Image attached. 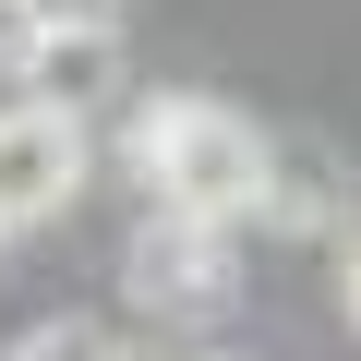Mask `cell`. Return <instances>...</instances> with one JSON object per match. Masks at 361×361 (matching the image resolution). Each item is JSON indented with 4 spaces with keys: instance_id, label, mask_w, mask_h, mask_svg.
Instances as JSON below:
<instances>
[{
    "instance_id": "6da1fadb",
    "label": "cell",
    "mask_w": 361,
    "mask_h": 361,
    "mask_svg": "<svg viewBox=\"0 0 361 361\" xmlns=\"http://www.w3.org/2000/svg\"><path fill=\"white\" fill-rule=\"evenodd\" d=\"M265 145H277V133H253V121L217 109V97H145V109H133L145 193H157L169 217H205V229L265 217Z\"/></svg>"
},
{
    "instance_id": "7a4b0ae2",
    "label": "cell",
    "mask_w": 361,
    "mask_h": 361,
    "mask_svg": "<svg viewBox=\"0 0 361 361\" xmlns=\"http://www.w3.org/2000/svg\"><path fill=\"white\" fill-rule=\"evenodd\" d=\"M121 289H133L145 313H217V301L241 289V277H229V229L145 205V229L121 241Z\"/></svg>"
},
{
    "instance_id": "3957f363",
    "label": "cell",
    "mask_w": 361,
    "mask_h": 361,
    "mask_svg": "<svg viewBox=\"0 0 361 361\" xmlns=\"http://www.w3.org/2000/svg\"><path fill=\"white\" fill-rule=\"evenodd\" d=\"M85 193V121L73 109H49V97H25V109H0V217H61Z\"/></svg>"
},
{
    "instance_id": "277c9868",
    "label": "cell",
    "mask_w": 361,
    "mask_h": 361,
    "mask_svg": "<svg viewBox=\"0 0 361 361\" xmlns=\"http://www.w3.org/2000/svg\"><path fill=\"white\" fill-rule=\"evenodd\" d=\"M337 145L325 133H277L265 145V229H337Z\"/></svg>"
},
{
    "instance_id": "5b68a950",
    "label": "cell",
    "mask_w": 361,
    "mask_h": 361,
    "mask_svg": "<svg viewBox=\"0 0 361 361\" xmlns=\"http://www.w3.org/2000/svg\"><path fill=\"white\" fill-rule=\"evenodd\" d=\"M25 97H49V109H73V121H85L97 97H121V25H49Z\"/></svg>"
},
{
    "instance_id": "8992f818",
    "label": "cell",
    "mask_w": 361,
    "mask_h": 361,
    "mask_svg": "<svg viewBox=\"0 0 361 361\" xmlns=\"http://www.w3.org/2000/svg\"><path fill=\"white\" fill-rule=\"evenodd\" d=\"M0 361H121V349H109L97 325H25V337L0 349Z\"/></svg>"
},
{
    "instance_id": "52a82bcc",
    "label": "cell",
    "mask_w": 361,
    "mask_h": 361,
    "mask_svg": "<svg viewBox=\"0 0 361 361\" xmlns=\"http://www.w3.org/2000/svg\"><path fill=\"white\" fill-rule=\"evenodd\" d=\"M37 49H49V13L37 0H0V73H37Z\"/></svg>"
},
{
    "instance_id": "ba28073f",
    "label": "cell",
    "mask_w": 361,
    "mask_h": 361,
    "mask_svg": "<svg viewBox=\"0 0 361 361\" xmlns=\"http://www.w3.org/2000/svg\"><path fill=\"white\" fill-rule=\"evenodd\" d=\"M49 25H121V0H37Z\"/></svg>"
},
{
    "instance_id": "9c48e42d",
    "label": "cell",
    "mask_w": 361,
    "mask_h": 361,
    "mask_svg": "<svg viewBox=\"0 0 361 361\" xmlns=\"http://www.w3.org/2000/svg\"><path fill=\"white\" fill-rule=\"evenodd\" d=\"M337 301H349V325H361V229L337 241Z\"/></svg>"
},
{
    "instance_id": "30bf717a",
    "label": "cell",
    "mask_w": 361,
    "mask_h": 361,
    "mask_svg": "<svg viewBox=\"0 0 361 361\" xmlns=\"http://www.w3.org/2000/svg\"><path fill=\"white\" fill-rule=\"evenodd\" d=\"M0 229H13V217H0Z\"/></svg>"
}]
</instances>
